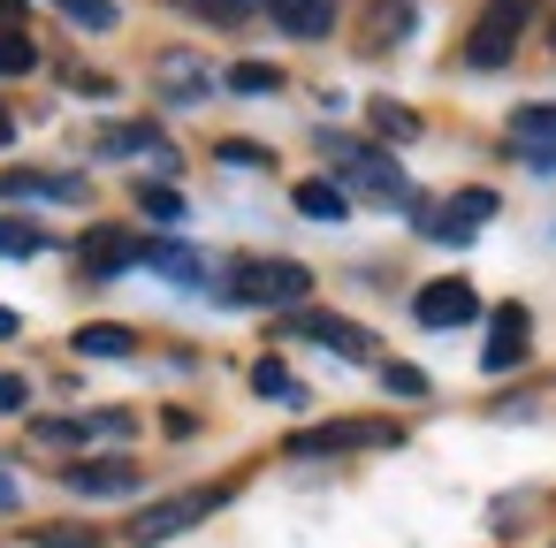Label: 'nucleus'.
Masks as SVG:
<instances>
[{"label":"nucleus","instance_id":"nucleus-1","mask_svg":"<svg viewBox=\"0 0 556 548\" xmlns=\"http://www.w3.org/2000/svg\"><path fill=\"white\" fill-rule=\"evenodd\" d=\"M526 24H533V0H488L480 24H472V39H465V62H472V69H503V62L518 54Z\"/></svg>","mask_w":556,"mask_h":548},{"label":"nucleus","instance_id":"nucleus-2","mask_svg":"<svg viewBox=\"0 0 556 548\" xmlns=\"http://www.w3.org/2000/svg\"><path fill=\"white\" fill-rule=\"evenodd\" d=\"M305 290H313V275H305L298 259H244L237 282H229L237 305H298Z\"/></svg>","mask_w":556,"mask_h":548},{"label":"nucleus","instance_id":"nucleus-3","mask_svg":"<svg viewBox=\"0 0 556 548\" xmlns=\"http://www.w3.org/2000/svg\"><path fill=\"white\" fill-rule=\"evenodd\" d=\"M404 434L389 419H328V426H305L290 434V457H336V449H396Z\"/></svg>","mask_w":556,"mask_h":548},{"label":"nucleus","instance_id":"nucleus-4","mask_svg":"<svg viewBox=\"0 0 556 548\" xmlns=\"http://www.w3.org/2000/svg\"><path fill=\"white\" fill-rule=\"evenodd\" d=\"M222 502H229V487H191V495H168V502H153V510L130 525V540H146V548H153V540H176V533H191V525H199L206 510H222Z\"/></svg>","mask_w":556,"mask_h":548},{"label":"nucleus","instance_id":"nucleus-5","mask_svg":"<svg viewBox=\"0 0 556 548\" xmlns=\"http://www.w3.org/2000/svg\"><path fill=\"white\" fill-rule=\"evenodd\" d=\"M146 259V237H130V229H85V244H77V267L92 275V282H115V275H130Z\"/></svg>","mask_w":556,"mask_h":548},{"label":"nucleus","instance_id":"nucleus-6","mask_svg":"<svg viewBox=\"0 0 556 548\" xmlns=\"http://www.w3.org/2000/svg\"><path fill=\"white\" fill-rule=\"evenodd\" d=\"M328 153L343 161L351 183H366V191H381V199H404V168H396V161H381V153H366V145H351V138H328Z\"/></svg>","mask_w":556,"mask_h":548},{"label":"nucleus","instance_id":"nucleus-7","mask_svg":"<svg viewBox=\"0 0 556 548\" xmlns=\"http://www.w3.org/2000/svg\"><path fill=\"white\" fill-rule=\"evenodd\" d=\"M412 313H419L427 328H465V320L480 313V297H472V282L450 275V282H427V290L412 297Z\"/></svg>","mask_w":556,"mask_h":548},{"label":"nucleus","instance_id":"nucleus-8","mask_svg":"<svg viewBox=\"0 0 556 548\" xmlns=\"http://www.w3.org/2000/svg\"><path fill=\"white\" fill-rule=\"evenodd\" d=\"M290 335H305V343H320V351H336V358H374L366 328H351V320H336V313H298Z\"/></svg>","mask_w":556,"mask_h":548},{"label":"nucleus","instance_id":"nucleus-9","mask_svg":"<svg viewBox=\"0 0 556 548\" xmlns=\"http://www.w3.org/2000/svg\"><path fill=\"white\" fill-rule=\"evenodd\" d=\"M526 343H533V320H526V305H495V335H488L480 366H488V373H510V366L526 358Z\"/></svg>","mask_w":556,"mask_h":548},{"label":"nucleus","instance_id":"nucleus-10","mask_svg":"<svg viewBox=\"0 0 556 548\" xmlns=\"http://www.w3.org/2000/svg\"><path fill=\"white\" fill-rule=\"evenodd\" d=\"M70 487L77 495H130L138 487V464L130 457H92V464H70Z\"/></svg>","mask_w":556,"mask_h":548},{"label":"nucleus","instance_id":"nucleus-11","mask_svg":"<svg viewBox=\"0 0 556 548\" xmlns=\"http://www.w3.org/2000/svg\"><path fill=\"white\" fill-rule=\"evenodd\" d=\"M267 9L290 39H328L336 31V0H267Z\"/></svg>","mask_w":556,"mask_h":548},{"label":"nucleus","instance_id":"nucleus-12","mask_svg":"<svg viewBox=\"0 0 556 548\" xmlns=\"http://www.w3.org/2000/svg\"><path fill=\"white\" fill-rule=\"evenodd\" d=\"M0 199H77V176H31V168H9V176H0Z\"/></svg>","mask_w":556,"mask_h":548},{"label":"nucleus","instance_id":"nucleus-13","mask_svg":"<svg viewBox=\"0 0 556 548\" xmlns=\"http://www.w3.org/2000/svg\"><path fill=\"white\" fill-rule=\"evenodd\" d=\"M161 85H168V100H206V69L191 62V54H161Z\"/></svg>","mask_w":556,"mask_h":548},{"label":"nucleus","instance_id":"nucleus-14","mask_svg":"<svg viewBox=\"0 0 556 548\" xmlns=\"http://www.w3.org/2000/svg\"><path fill=\"white\" fill-rule=\"evenodd\" d=\"M298 214H305V221H343L351 199H343V183H320V176H313V183H298Z\"/></svg>","mask_w":556,"mask_h":548},{"label":"nucleus","instance_id":"nucleus-15","mask_svg":"<svg viewBox=\"0 0 556 548\" xmlns=\"http://www.w3.org/2000/svg\"><path fill=\"white\" fill-rule=\"evenodd\" d=\"M252 388H260L267 404H305V388H298V373H290L282 358H260V366H252Z\"/></svg>","mask_w":556,"mask_h":548},{"label":"nucleus","instance_id":"nucleus-16","mask_svg":"<svg viewBox=\"0 0 556 548\" xmlns=\"http://www.w3.org/2000/svg\"><path fill=\"white\" fill-rule=\"evenodd\" d=\"M77 351H85V358H130V328L92 320V328H77Z\"/></svg>","mask_w":556,"mask_h":548},{"label":"nucleus","instance_id":"nucleus-17","mask_svg":"<svg viewBox=\"0 0 556 548\" xmlns=\"http://www.w3.org/2000/svg\"><path fill=\"white\" fill-rule=\"evenodd\" d=\"M54 9L70 24H85V31H115V0H54Z\"/></svg>","mask_w":556,"mask_h":548},{"label":"nucleus","instance_id":"nucleus-18","mask_svg":"<svg viewBox=\"0 0 556 548\" xmlns=\"http://www.w3.org/2000/svg\"><path fill=\"white\" fill-rule=\"evenodd\" d=\"M275 85H282L275 62H237V69H229V92H252V100H260V92H275Z\"/></svg>","mask_w":556,"mask_h":548},{"label":"nucleus","instance_id":"nucleus-19","mask_svg":"<svg viewBox=\"0 0 556 548\" xmlns=\"http://www.w3.org/2000/svg\"><path fill=\"white\" fill-rule=\"evenodd\" d=\"M31 62H39V47H31L16 24H0V69H9V77H24Z\"/></svg>","mask_w":556,"mask_h":548},{"label":"nucleus","instance_id":"nucleus-20","mask_svg":"<svg viewBox=\"0 0 556 548\" xmlns=\"http://www.w3.org/2000/svg\"><path fill=\"white\" fill-rule=\"evenodd\" d=\"M0 252H9V259H31V252H47V229H31V221H0Z\"/></svg>","mask_w":556,"mask_h":548},{"label":"nucleus","instance_id":"nucleus-21","mask_svg":"<svg viewBox=\"0 0 556 548\" xmlns=\"http://www.w3.org/2000/svg\"><path fill=\"white\" fill-rule=\"evenodd\" d=\"M374 130H381V138H419V115L396 107V100H374Z\"/></svg>","mask_w":556,"mask_h":548},{"label":"nucleus","instance_id":"nucleus-22","mask_svg":"<svg viewBox=\"0 0 556 548\" xmlns=\"http://www.w3.org/2000/svg\"><path fill=\"white\" fill-rule=\"evenodd\" d=\"M146 259H153L168 282H199V259H191V252H176V244H146Z\"/></svg>","mask_w":556,"mask_h":548},{"label":"nucleus","instance_id":"nucleus-23","mask_svg":"<svg viewBox=\"0 0 556 548\" xmlns=\"http://www.w3.org/2000/svg\"><path fill=\"white\" fill-rule=\"evenodd\" d=\"M138 206H146L153 221H184V199H176L168 183H146V191H138Z\"/></svg>","mask_w":556,"mask_h":548},{"label":"nucleus","instance_id":"nucleus-24","mask_svg":"<svg viewBox=\"0 0 556 548\" xmlns=\"http://www.w3.org/2000/svg\"><path fill=\"white\" fill-rule=\"evenodd\" d=\"M450 214H457V229H480V221L495 214V191H457V206H450Z\"/></svg>","mask_w":556,"mask_h":548},{"label":"nucleus","instance_id":"nucleus-25","mask_svg":"<svg viewBox=\"0 0 556 548\" xmlns=\"http://www.w3.org/2000/svg\"><path fill=\"white\" fill-rule=\"evenodd\" d=\"M510 130H518V138H556V107H518Z\"/></svg>","mask_w":556,"mask_h":548},{"label":"nucleus","instance_id":"nucleus-26","mask_svg":"<svg viewBox=\"0 0 556 548\" xmlns=\"http://www.w3.org/2000/svg\"><path fill=\"white\" fill-rule=\"evenodd\" d=\"M39 548H92V533H85V525H47Z\"/></svg>","mask_w":556,"mask_h":548},{"label":"nucleus","instance_id":"nucleus-27","mask_svg":"<svg viewBox=\"0 0 556 548\" xmlns=\"http://www.w3.org/2000/svg\"><path fill=\"white\" fill-rule=\"evenodd\" d=\"M206 16H222V24H237V16H252V9H267V0H199Z\"/></svg>","mask_w":556,"mask_h":548},{"label":"nucleus","instance_id":"nucleus-28","mask_svg":"<svg viewBox=\"0 0 556 548\" xmlns=\"http://www.w3.org/2000/svg\"><path fill=\"white\" fill-rule=\"evenodd\" d=\"M222 161H229V168H267V153H260V145H244V138H229V145H222Z\"/></svg>","mask_w":556,"mask_h":548},{"label":"nucleus","instance_id":"nucleus-29","mask_svg":"<svg viewBox=\"0 0 556 548\" xmlns=\"http://www.w3.org/2000/svg\"><path fill=\"white\" fill-rule=\"evenodd\" d=\"M389 388H396V396H427V373H419V366H389Z\"/></svg>","mask_w":556,"mask_h":548},{"label":"nucleus","instance_id":"nucleus-30","mask_svg":"<svg viewBox=\"0 0 556 548\" xmlns=\"http://www.w3.org/2000/svg\"><path fill=\"white\" fill-rule=\"evenodd\" d=\"M0 411H24V381L16 373H0Z\"/></svg>","mask_w":556,"mask_h":548},{"label":"nucleus","instance_id":"nucleus-31","mask_svg":"<svg viewBox=\"0 0 556 548\" xmlns=\"http://www.w3.org/2000/svg\"><path fill=\"white\" fill-rule=\"evenodd\" d=\"M16 328H24V320H16V313H9V305H0V335H16Z\"/></svg>","mask_w":556,"mask_h":548},{"label":"nucleus","instance_id":"nucleus-32","mask_svg":"<svg viewBox=\"0 0 556 548\" xmlns=\"http://www.w3.org/2000/svg\"><path fill=\"white\" fill-rule=\"evenodd\" d=\"M526 161H533V168H556V145H548V153H526Z\"/></svg>","mask_w":556,"mask_h":548},{"label":"nucleus","instance_id":"nucleus-33","mask_svg":"<svg viewBox=\"0 0 556 548\" xmlns=\"http://www.w3.org/2000/svg\"><path fill=\"white\" fill-rule=\"evenodd\" d=\"M16 9H24V0H0V24H9V16H16Z\"/></svg>","mask_w":556,"mask_h":548},{"label":"nucleus","instance_id":"nucleus-34","mask_svg":"<svg viewBox=\"0 0 556 548\" xmlns=\"http://www.w3.org/2000/svg\"><path fill=\"white\" fill-rule=\"evenodd\" d=\"M9 130H16V123H9V107H0V145H9Z\"/></svg>","mask_w":556,"mask_h":548},{"label":"nucleus","instance_id":"nucleus-35","mask_svg":"<svg viewBox=\"0 0 556 548\" xmlns=\"http://www.w3.org/2000/svg\"><path fill=\"white\" fill-rule=\"evenodd\" d=\"M9 502H16V487H9V480H0V510H9Z\"/></svg>","mask_w":556,"mask_h":548},{"label":"nucleus","instance_id":"nucleus-36","mask_svg":"<svg viewBox=\"0 0 556 548\" xmlns=\"http://www.w3.org/2000/svg\"><path fill=\"white\" fill-rule=\"evenodd\" d=\"M548 39H556V31H548Z\"/></svg>","mask_w":556,"mask_h":548}]
</instances>
